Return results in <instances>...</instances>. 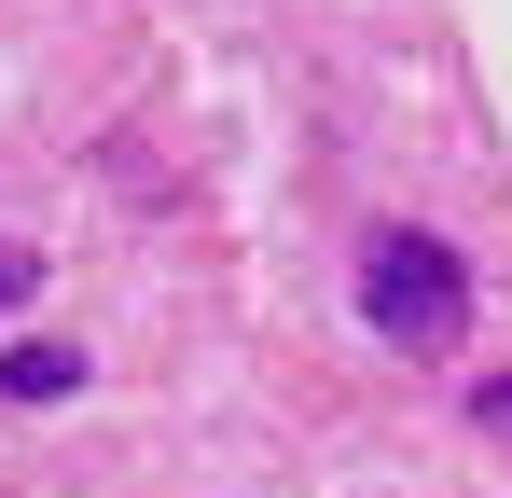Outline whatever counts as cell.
Listing matches in <instances>:
<instances>
[{
    "instance_id": "1",
    "label": "cell",
    "mask_w": 512,
    "mask_h": 498,
    "mask_svg": "<svg viewBox=\"0 0 512 498\" xmlns=\"http://www.w3.org/2000/svg\"><path fill=\"white\" fill-rule=\"evenodd\" d=\"M360 319L388 332V346H416V360H443L457 319H471V263L443 236H402V222H388V236L360 249Z\"/></svg>"
},
{
    "instance_id": "3",
    "label": "cell",
    "mask_w": 512,
    "mask_h": 498,
    "mask_svg": "<svg viewBox=\"0 0 512 498\" xmlns=\"http://www.w3.org/2000/svg\"><path fill=\"white\" fill-rule=\"evenodd\" d=\"M28 291H42V263H28V249H0V305H28Z\"/></svg>"
},
{
    "instance_id": "4",
    "label": "cell",
    "mask_w": 512,
    "mask_h": 498,
    "mask_svg": "<svg viewBox=\"0 0 512 498\" xmlns=\"http://www.w3.org/2000/svg\"><path fill=\"white\" fill-rule=\"evenodd\" d=\"M485 429H512V374H499V388H485Z\"/></svg>"
},
{
    "instance_id": "2",
    "label": "cell",
    "mask_w": 512,
    "mask_h": 498,
    "mask_svg": "<svg viewBox=\"0 0 512 498\" xmlns=\"http://www.w3.org/2000/svg\"><path fill=\"white\" fill-rule=\"evenodd\" d=\"M70 388H84L70 346H0V402H70Z\"/></svg>"
}]
</instances>
